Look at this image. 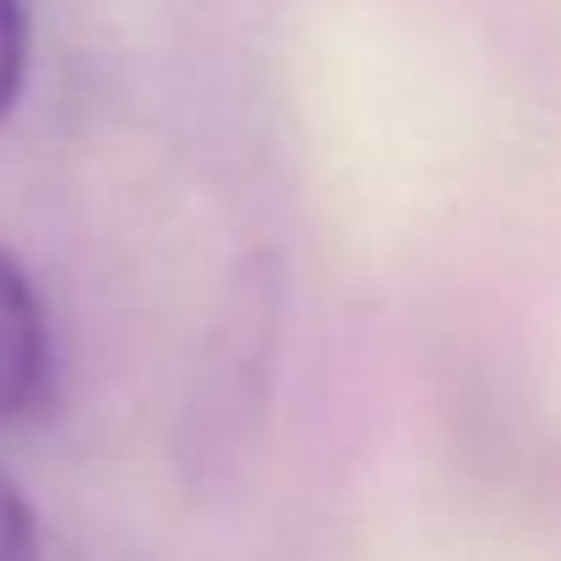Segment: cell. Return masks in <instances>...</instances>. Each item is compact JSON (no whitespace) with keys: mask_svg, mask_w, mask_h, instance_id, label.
<instances>
[{"mask_svg":"<svg viewBox=\"0 0 561 561\" xmlns=\"http://www.w3.org/2000/svg\"><path fill=\"white\" fill-rule=\"evenodd\" d=\"M0 561H44V529L22 480L0 463Z\"/></svg>","mask_w":561,"mask_h":561,"instance_id":"3","label":"cell"},{"mask_svg":"<svg viewBox=\"0 0 561 561\" xmlns=\"http://www.w3.org/2000/svg\"><path fill=\"white\" fill-rule=\"evenodd\" d=\"M33 60V16L27 0H0V121L16 110Z\"/></svg>","mask_w":561,"mask_h":561,"instance_id":"2","label":"cell"},{"mask_svg":"<svg viewBox=\"0 0 561 561\" xmlns=\"http://www.w3.org/2000/svg\"><path fill=\"white\" fill-rule=\"evenodd\" d=\"M55 387V339L33 273L0 245V431L44 414Z\"/></svg>","mask_w":561,"mask_h":561,"instance_id":"1","label":"cell"}]
</instances>
